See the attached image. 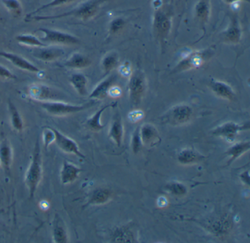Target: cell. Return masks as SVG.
Segmentation results:
<instances>
[{
  "mask_svg": "<svg viewBox=\"0 0 250 243\" xmlns=\"http://www.w3.org/2000/svg\"><path fill=\"white\" fill-rule=\"evenodd\" d=\"M108 1L109 0H87L68 12L54 16H33L27 19V21H47L67 17H74L83 21H87L94 17L99 13L102 5Z\"/></svg>",
  "mask_w": 250,
  "mask_h": 243,
  "instance_id": "1",
  "label": "cell"
},
{
  "mask_svg": "<svg viewBox=\"0 0 250 243\" xmlns=\"http://www.w3.org/2000/svg\"><path fill=\"white\" fill-rule=\"evenodd\" d=\"M43 176V165H42L41 146L39 140L35 145L33 156L30 166L24 176V182L28 189L30 199L34 198L35 193L37 191Z\"/></svg>",
  "mask_w": 250,
  "mask_h": 243,
  "instance_id": "2",
  "label": "cell"
},
{
  "mask_svg": "<svg viewBox=\"0 0 250 243\" xmlns=\"http://www.w3.org/2000/svg\"><path fill=\"white\" fill-rule=\"evenodd\" d=\"M41 106L48 113L53 116H65L77 113L91 108L96 104L94 101L81 105H71L61 101H47L41 102Z\"/></svg>",
  "mask_w": 250,
  "mask_h": 243,
  "instance_id": "3",
  "label": "cell"
},
{
  "mask_svg": "<svg viewBox=\"0 0 250 243\" xmlns=\"http://www.w3.org/2000/svg\"><path fill=\"white\" fill-rule=\"evenodd\" d=\"M128 83V94L131 104L137 106L141 103L147 90V79L141 70L133 71Z\"/></svg>",
  "mask_w": 250,
  "mask_h": 243,
  "instance_id": "4",
  "label": "cell"
},
{
  "mask_svg": "<svg viewBox=\"0 0 250 243\" xmlns=\"http://www.w3.org/2000/svg\"><path fill=\"white\" fill-rule=\"evenodd\" d=\"M193 113V109L189 105L181 104L167 111L162 119L167 124L172 126L184 125L191 121Z\"/></svg>",
  "mask_w": 250,
  "mask_h": 243,
  "instance_id": "5",
  "label": "cell"
},
{
  "mask_svg": "<svg viewBox=\"0 0 250 243\" xmlns=\"http://www.w3.org/2000/svg\"><path fill=\"white\" fill-rule=\"evenodd\" d=\"M211 54L212 52L209 49L188 52L175 67V71H189L200 68L210 58Z\"/></svg>",
  "mask_w": 250,
  "mask_h": 243,
  "instance_id": "6",
  "label": "cell"
},
{
  "mask_svg": "<svg viewBox=\"0 0 250 243\" xmlns=\"http://www.w3.org/2000/svg\"><path fill=\"white\" fill-rule=\"evenodd\" d=\"M36 31L43 33V36L41 40L44 43L49 42L55 44L65 45V46L77 45L80 43V40L78 38L65 32L43 28V27L38 29Z\"/></svg>",
  "mask_w": 250,
  "mask_h": 243,
  "instance_id": "7",
  "label": "cell"
},
{
  "mask_svg": "<svg viewBox=\"0 0 250 243\" xmlns=\"http://www.w3.org/2000/svg\"><path fill=\"white\" fill-rule=\"evenodd\" d=\"M250 130V124H238L235 122L224 123L212 130V134L216 137H222L227 141L233 142L240 133Z\"/></svg>",
  "mask_w": 250,
  "mask_h": 243,
  "instance_id": "8",
  "label": "cell"
},
{
  "mask_svg": "<svg viewBox=\"0 0 250 243\" xmlns=\"http://www.w3.org/2000/svg\"><path fill=\"white\" fill-rule=\"evenodd\" d=\"M28 95L33 100L38 102L61 101V95L58 90L41 83L31 85L28 88Z\"/></svg>",
  "mask_w": 250,
  "mask_h": 243,
  "instance_id": "9",
  "label": "cell"
},
{
  "mask_svg": "<svg viewBox=\"0 0 250 243\" xmlns=\"http://www.w3.org/2000/svg\"><path fill=\"white\" fill-rule=\"evenodd\" d=\"M172 29V20L167 13L156 10L153 18V30L155 35L162 42L166 40Z\"/></svg>",
  "mask_w": 250,
  "mask_h": 243,
  "instance_id": "10",
  "label": "cell"
},
{
  "mask_svg": "<svg viewBox=\"0 0 250 243\" xmlns=\"http://www.w3.org/2000/svg\"><path fill=\"white\" fill-rule=\"evenodd\" d=\"M221 39L224 43L229 44H238L242 38V30L238 16L229 17V23L226 30L220 34Z\"/></svg>",
  "mask_w": 250,
  "mask_h": 243,
  "instance_id": "11",
  "label": "cell"
},
{
  "mask_svg": "<svg viewBox=\"0 0 250 243\" xmlns=\"http://www.w3.org/2000/svg\"><path fill=\"white\" fill-rule=\"evenodd\" d=\"M55 133V142L60 149L67 154L74 155L81 159H85V156L80 152L78 144L73 139L70 138L57 129L52 127Z\"/></svg>",
  "mask_w": 250,
  "mask_h": 243,
  "instance_id": "12",
  "label": "cell"
},
{
  "mask_svg": "<svg viewBox=\"0 0 250 243\" xmlns=\"http://www.w3.org/2000/svg\"><path fill=\"white\" fill-rule=\"evenodd\" d=\"M0 57L5 58L7 61L11 63L14 66L17 67L20 69L31 73L40 72L41 70L36 66L32 64L30 61L24 58V57L21 56V55L11 53V52L0 51Z\"/></svg>",
  "mask_w": 250,
  "mask_h": 243,
  "instance_id": "13",
  "label": "cell"
},
{
  "mask_svg": "<svg viewBox=\"0 0 250 243\" xmlns=\"http://www.w3.org/2000/svg\"><path fill=\"white\" fill-rule=\"evenodd\" d=\"M140 134L143 146L153 147L161 142L157 128L152 124L146 123L140 127Z\"/></svg>",
  "mask_w": 250,
  "mask_h": 243,
  "instance_id": "14",
  "label": "cell"
},
{
  "mask_svg": "<svg viewBox=\"0 0 250 243\" xmlns=\"http://www.w3.org/2000/svg\"><path fill=\"white\" fill-rule=\"evenodd\" d=\"M65 51L62 48L56 46H43L36 48L33 50V55L37 59L44 62H52L63 57Z\"/></svg>",
  "mask_w": 250,
  "mask_h": 243,
  "instance_id": "15",
  "label": "cell"
},
{
  "mask_svg": "<svg viewBox=\"0 0 250 243\" xmlns=\"http://www.w3.org/2000/svg\"><path fill=\"white\" fill-rule=\"evenodd\" d=\"M83 172V169L72 162L65 160L61 170V181L63 185L74 182Z\"/></svg>",
  "mask_w": 250,
  "mask_h": 243,
  "instance_id": "16",
  "label": "cell"
},
{
  "mask_svg": "<svg viewBox=\"0 0 250 243\" xmlns=\"http://www.w3.org/2000/svg\"><path fill=\"white\" fill-rule=\"evenodd\" d=\"M124 135V127L123 124L122 118L119 112H116L114 114L110 128L109 131V137L118 146L121 147L122 145L123 139Z\"/></svg>",
  "mask_w": 250,
  "mask_h": 243,
  "instance_id": "17",
  "label": "cell"
},
{
  "mask_svg": "<svg viewBox=\"0 0 250 243\" xmlns=\"http://www.w3.org/2000/svg\"><path fill=\"white\" fill-rule=\"evenodd\" d=\"M117 75L111 74L109 77L102 80L93 89V91L89 95V98L93 100H102L108 96L109 88L113 86L116 82Z\"/></svg>",
  "mask_w": 250,
  "mask_h": 243,
  "instance_id": "18",
  "label": "cell"
},
{
  "mask_svg": "<svg viewBox=\"0 0 250 243\" xmlns=\"http://www.w3.org/2000/svg\"><path fill=\"white\" fill-rule=\"evenodd\" d=\"M210 88L216 96L226 100L232 101L235 99V90L228 83L219 80H211L210 82Z\"/></svg>",
  "mask_w": 250,
  "mask_h": 243,
  "instance_id": "19",
  "label": "cell"
},
{
  "mask_svg": "<svg viewBox=\"0 0 250 243\" xmlns=\"http://www.w3.org/2000/svg\"><path fill=\"white\" fill-rule=\"evenodd\" d=\"M13 162V149L8 139H4L0 143V165L6 174L11 172Z\"/></svg>",
  "mask_w": 250,
  "mask_h": 243,
  "instance_id": "20",
  "label": "cell"
},
{
  "mask_svg": "<svg viewBox=\"0 0 250 243\" xmlns=\"http://www.w3.org/2000/svg\"><path fill=\"white\" fill-rule=\"evenodd\" d=\"M117 104H118L117 102H111V103L104 105V106L100 108L99 110L96 111V112L86 121V127H87V129L91 130V131L96 132V133L102 131L105 127V125L102 124V121H101L102 114H103V112H104L106 109H108V108H115Z\"/></svg>",
  "mask_w": 250,
  "mask_h": 243,
  "instance_id": "21",
  "label": "cell"
},
{
  "mask_svg": "<svg viewBox=\"0 0 250 243\" xmlns=\"http://www.w3.org/2000/svg\"><path fill=\"white\" fill-rule=\"evenodd\" d=\"M92 61L90 58L84 54L76 52L71 55L65 61L64 66L71 69H83L91 65Z\"/></svg>",
  "mask_w": 250,
  "mask_h": 243,
  "instance_id": "22",
  "label": "cell"
},
{
  "mask_svg": "<svg viewBox=\"0 0 250 243\" xmlns=\"http://www.w3.org/2000/svg\"><path fill=\"white\" fill-rule=\"evenodd\" d=\"M53 242L56 243H65L68 242V233L63 221L59 215H56L53 224Z\"/></svg>",
  "mask_w": 250,
  "mask_h": 243,
  "instance_id": "23",
  "label": "cell"
},
{
  "mask_svg": "<svg viewBox=\"0 0 250 243\" xmlns=\"http://www.w3.org/2000/svg\"><path fill=\"white\" fill-rule=\"evenodd\" d=\"M135 241L134 231L126 225L118 227L112 233V242L113 243H134Z\"/></svg>",
  "mask_w": 250,
  "mask_h": 243,
  "instance_id": "24",
  "label": "cell"
},
{
  "mask_svg": "<svg viewBox=\"0 0 250 243\" xmlns=\"http://www.w3.org/2000/svg\"><path fill=\"white\" fill-rule=\"evenodd\" d=\"M112 193L109 189L97 188L94 190L89 198L87 205H102L107 203L112 199Z\"/></svg>",
  "mask_w": 250,
  "mask_h": 243,
  "instance_id": "25",
  "label": "cell"
},
{
  "mask_svg": "<svg viewBox=\"0 0 250 243\" xmlns=\"http://www.w3.org/2000/svg\"><path fill=\"white\" fill-rule=\"evenodd\" d=\"M204 159V156L194 149L187 148L182 149L178 155V160L182 165H191L197 163Z\"/></svg>",
  "mask_w": 250,
  "mask_h": 243,
  "instance_id": "26",
  "label": "cell"
},
{
  "mask_svg": "<svg viewBox=\"0 0 250 243\" xmlns=\"http://www.w3.org/2000/svg\"><path fill=\"white\" fill-rule=\"evenodd\" d=\"M70 83L76 91L82 96L88 94L87 92V79L83 73H74L70 77Z\"/></svg>",
  "mask_w": 250,
  "mask_h": 243,
  "instance_id": "27",
  "label": "cell"
},
{
  "mask_svg": "<svg viewBox=\"0 0 250 243\" xmlns=\"http://www.w3.org/2000/svg\"><path fill=\"white\" fill-rule=\"evenodd\" d=\"M250 149V141L239 142V143L232 145L226 151V155L229 156V159L228 162V165H230L235 159H238L241 155L248 152Z\"/></svg>",
  "mask_w": 250,
  "mask_h": 243,
  "instance_id": "28",
  "label": "cell"
},
{
  "mask_svg": "<svg viewBox=\"0 0 250 243\" xmlns=\"http://www.w3.org/2000/svg\"><path fill=\"white\" fill-rule=\"evenodd\" d=\"M8 107L11 126L14 130L21 133L24 130V121L20 111L11 100H8Z\"/></svg>",
  "mask_w": 250,
  "mask_h": 243,
  "instance_id": "29",
  "label": "cell"
},
{
  "mask_svg": "<svg viewBox=\"0 0 250 243\" xmlns=\"http://www.w3.org/2000/svg\"><path fill=\"white\" fill-rule=\"evenodd\" d=\"M194 14L199 22L206 24L208 21L210 14V5L209 0H199L194 7Z\"/></svg>",
  "mask_w": 250,
  "mask_h": 243,
  "instance_id": "30",
  "label": "cell"
},
{
  "mask_svg": "<svg viewBox=\"0 0 250 243\" xmlns=\"http://www.w3.org/2000/svg\"><path fill=\"white\" fill-rule=\"evenodd\" d=\"M120 57L118 52H110L104 56L102 61V69L104 71L105 74H109L112 70L119 66Z\"/></svg>",
  "mask_w": 250,
  "mask_h": 243,
  "instance_id": "31",
  "label": "cell"
},
{
  "mask_svg": "<svg viewBox=\"0 0 250 243\" xmlns=\"http://www.w3.org/2000/svg\"><path fill=\"white\" fill-rule=\"evenodd\" d=\"M16 41L23 46H30V47L39 48L47 46L44 42L33 35L21 34L16 36Z\"/></svg>",
  "mask_w": 250,
  "mask_h": 243,
  "instance_id": "32",
  "label": "cell"
},
{
  "mask_svg": "<svg viewBox=\"0 0 250 243\" xmlns=\"http://www.w3.org/2000/svg\"><path fill=\"white\" fill-rule=\"evenodd\" d=\"M74 1H76V0H52L51 2L42 5L41 8H38L37 10L33 11V12L27 14L26 19L30 18V17H33L36 14L42 12L44 10L49 9V8H57V7L64 6V5H68V4L71 3V2H74Z\"/></svg>",
  "mask_w": 250,
  "mask_h": 243,
  "instance_id": "33",
  "label": "cell"
},
{
  "mask_svg": "<svg viewBox=\"0 0 250 243\" xmlns=\"http://www.w3.org/2000/svg\"><path fill=\"white\" fill-rule=\"evenodd\" d=\"M167 191L172 196H184L188 193V188L185 184L178 181H172L165 187Z\"/></svg>",
  "mask_w": 250,
  "mask_h": 243,
  "instance_id": "34",
  "label": "cell"
},
{
  "mask_svg": "<svg viewBox=\"0 0 250 243\" xmlns=\"http://www.w3.org/2000/svg\"><path fill=\"white\" fill-rule=\"evenodd\" d=\"M2 2L14 17H20L22 15V5L20 0H2Z\"/></svg>",
  "mask_w": 250,
  "mask_h": 243,
  "instance_id": "35",
  "label": "cell"
},
{
  "mask_svg": "<svg viewBox=\"0 0 250 243\" xmlns=\"http://www.w3.org/2000/svg\"><path fill=\"white\" fill-rule=\"evenodd\" d=\"M42 138H43V146L46 150H47L48 147L55 142V135L52 127H46L43 129Z\"/></svg>",
  "mask_w": 250,
  "mask_h": 243,
  "instance_id": "36",
  "label": "cell"
},
{
  "mask_svg": "<svg viewBox=\"0 0 250 243\" xmlns=\"http://www.w3.org/2000/svg\"><path fill=\"white\" fill-rule=\"evenodd\" d=\"M125 24V22L124 19L120 18V17L112 20L109 24V34L112 36L118 34L124 29Z\"/></svg>",
  "mask_w": 250,
  "mask_h": 243,
  "instance_id": "37",
  "label": "cell"
},
{
  "mask_svg": "<svg viewBox=\"0 0 250 243\" xmlns=\"http://www.w3.org/2000/svg\"><path fill=\"white\" fill-rule=\"evenodd\" d=\"M131 146H132V150L134 154H137L138 152H140L142 147L143 146L141 137H140V127H137L132 134Z\"/></svg>",
  "mask_w": 250,
  "mask_h": 243,
  "instance_id": "38",
  "label": "cell"
},
{
  "mask_svg": "<svg viewBox=\"0 0 250 243\" xmlns=\"http://www.w3.org/2000/svg\"><path fill=\"white\" fill-rule=\"evenodd\" d=\"M118 68V73H119L121 77L127 78V77H129L131 74H132V67H131V64L129 61H124L122 64H119Z\"/></svg>",
  "mask_w": 250,
  "mask_h": 243,
  "instance_id": "39",
  "label": "cell"
},
{
  "mask_svg": "<svg viewBox=\"0 0 250 243\" xmlns=\"http://www.w3.org/2000/svg\"><path fill=\"white\" fill-rule=\"evenodd\" d=\"M145 114L141 110H134L128 114V118L131 123H137L144 118Z\"/></svg>",
  "mask_w": 250,
  "mask_h": 243,
  "instance_id": "40",
  "label": "cell"
},
{
  "mask_svg": "<svg viewBox=\"0 0 250 243\" xmlns=\"http://www.w3.org/2000/svg\"><path fill=\"white\" fill-rule=\"evenodd\" d=\"M0 78L5 80H17V77L13 74L9 68L0 64Z\"/></svg>",
  "mask_w": 250,
  "mask_h": 243,
  "instance_id": "41",
  "label": "cell"
},
{
  "mask_svg": "<svg viewBox=\"0 0 250 243\" xmlns=\"http://www.w3.org/2000/svg\"><path fill=\"white\" fill-rule=\"evenodd\" d=\"M122 89L119 86H112L109 88V92H108V96L110 97L114 98V99H118L122 96Z\"/></svg>",
  "mask_w": 250,
  "mask_h": 243,
  "instance_id": "42",
  "label": "cell"
},
{
  "mask_svg": "<svg viewBox=\"0 0 250 243\" xmlns=\"http://www.w3.org/2000/svg\"><path fill=\"white\" fill-rule=\"evenodd\" d=\"M240 178L241 181L244 183L246 185L250 186V171H247L245 172H243L240 175Z\"/></svg>",
  "mask_w": 250,
  "mask_h": 243,
  "instance_id": "43",
  "label": "cell"
},
{
  "mask_svg": "<svg viewBox=\"0 0 250 243\" xmlns=\"http://www.w3.org/2000/svg\"><path fill=\"white\" fill-rule=\"evenodd\" d=\"M167 204V199L166 198L162 196V197H159V199H158L157 205L159 207H165Z\"/></svg>",
  "mask_w": 250,
  "mask_h": 243,
  "instance_id": "44",
  "label": "cell"
},
{
  "mask_svg": "<svg viewBox=\"0 0 250 243\" xmlns=\"http://www.w3.org/2000/svg\"><path fill=\"white\" fill-rule=\"evenodd\" d=\"M225 2L227 4H229V5H233V4L237 3L238 2H250V0H225Z\"/></svg>",
  "mask_w": 250,
  "mask_h": 243,
  "instance_id": "45",
  "label": "cell"
},
{
  "mask_svg": "<svg viewBox=\"0 0 250 243\" xmlns=\"http://www.w3.org/2000/svg\"><path fill=\"white\" fill-rule=\"evenodd\" d=\"M40 206L43 210H46V209H49V204L46 200H43V201H41Z\"/></svg>",
  "mask_w": 250,
  "mask_h": 243,
  "instance_id": "46",
  "label": "cell"
},
{
  "mask_svg": "<svg viewBox=\"0 0 250 243\" xmlns=\"http://www.w3.org/2000/svg\"><path fill=\"white\" fill-rule=\"evenodd\" d=\"M153 5L156 10H159L162 5V1L161 0H154L153 2Z\"/></svg>",
  "mask_w": 250,
  "mask_h": 243,
  "instance_id": "47",
  "label": "cell"
},
{
  "mask_svg": "<svg viewBox=\"0 0 250 243\" xmlns=\"http://www.w3.org/2000/svg\"><path fill=\"white\" fill-rule=\"evenodd\" d=\"M0 19H2V14H1V12H0Z\"/></svg>",
  "mask_w": 250,
  "mask_h": 243,
  "instance_id": "48",
  "label": "cell"
}]
</instances>
